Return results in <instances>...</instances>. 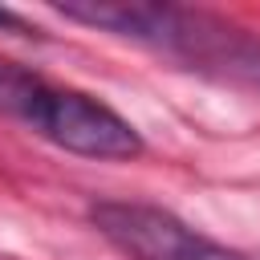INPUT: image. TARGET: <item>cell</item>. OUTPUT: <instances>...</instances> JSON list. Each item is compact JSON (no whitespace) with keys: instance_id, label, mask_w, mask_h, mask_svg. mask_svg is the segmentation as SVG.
I'll list each match as a JSON object with an SVG mask.
<instances>
[{"instance_id":"6da1fadb","label":"cell","mask_w":260,"mask_h":260,"mask_svg":"<svg viewBox=\"0 0 260 260\" xmlns=\"http://www.w3.org/2000/svg\"><path fill=\"white\" fill-rule=\"evenodd\" d=\"M61 16L110 28L118 37L154 45L191 69H207L223 81L260 85V41L244 28H232L207 12L175 8V4H57Z\"/></svg>"},{"instance_id":"7a4b0ae2","label":"cell","mask_w":260,"mask_h":260,"mask_svg":"<svg viewBox=\"0 0 260 260\" xmlns=\"http://www.w3.org/2000/svg\"><path fill=\"white\" fill-rule=\"evenodd\" d=\"M0 114L24 122L53 146L85 158H138L142 134L81 89L49 85L45 77L0 61Z\"/></svg>"},{"instance_id":"3957f363","label":"cell","mask_w":260,"mask_h":260,"mask_svg":"<svg viewBox=\"0 0 260 260\" xmlns=\"http://www.w3.org/2000/svg\"><path fill=\"white\" fill-rule=\"evenodd\" d=\"M89 219L114 248H122L134 260H248L150 203L106 199L89 207Z\"/></svg>"}]
</instances>
